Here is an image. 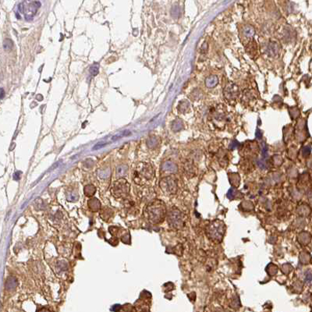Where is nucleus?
Here are the masks:
<instances>
[{
	"mask_svg": "<svg viewBox=\"0 0 312 312\" xmlns=\"http://www.w3.org/2000/svg\"><path fill=\"white\" fill-rule=\"evenodd\" d=\"M168 222L169 225H172L174 228H176V229L182 228L184 226L182 213L178 209H172L168 215Z\"/></svg>",
	"mask_w": 312,
	"mask_h": 312,
	"instance_id": "nucleus-4",
	"label": "nucleus"
},
{
	"mask_svg": "<svg viewBox=\"0 0 312 312\" xmlns=\"http://www.w3.org/2000/svg\"><path fill=\"white\" fill-rule=\"evenodd\" d=\"M311 312H312V310H311Z\"/></svg>",
	"mask_w": 312,
	"mask_h": 312,
	"instance_id": "nucleus-30",
	"label": "nucleus"
},
{
	"mask_svg": "<svg viewBox=\"0 0 312 312\" xmlns=\"http://www.w3.org/2000/svg\"><path fill=\"white\" fill-rule=\"evenodd\" d=\"M189 107H190V104H189V102H187V101H184V102H181L179 108H180V109L181 112H187V111L188 110Z\"/></svg>",
	"mask_w": 312,
	"mask_h": 312,
	"instance_id": "nucleus-17",
	"label": "nucleus"
},
{
	"mask_svg": "<svg viewBox=\"0 0 312 312\" xmlns=\"http://www.w3.org/2000/svg\"><path fill=\"white\" fill-rule=\"evenodd\" d=\"M17 279L14 277H10L7 279L6 282V288L8 290H12L15 289V287L17 286Z\"/></svg>",
	"mask_w": 312,
	"mask_h": 312,
	"instance_id": "nucleus-11",
	"label": "nucleus"
},
{
	"mask_svg": "<svg viewBox=\"0 0 312 312\" xmlns=\"http://www.w3.org/2000/svg\"><path fill=\"white\" fill-rule=\"evenodd\" d=\"M218 83H219V78H218L217 76L215 75L210 76V77H209L205 80L206 86L208 87H209V88H212V87H215L218 84Z\"/></svg>",
	"mask_w": 312,
	"mask_h": 312,
	"instance_id": "nucleus-9",
	"label": "nucleus"
},
{
	"mask_svg": "<svg viewBox=\"0 0 312 312\" xmlns=\"http://www.w3.org/2000/svg\"><path fill=\"white\" fill-rule=\"evenodd\" d=\"M38 312H52V311H51V310H49V309L42 308V309H41V310H39Z\"/></svg>",
	"mask_w": 312,
	"mask_h": 312,
	"instance_id": "nucleus-28",
	"label": "nucleus"
},
{
	"mask_svg": "<svg viewBox=\"0 0 312 312\" xmlns=\"http://www.w3.org/2000/svg\"><path fill=\"white\" fill-rule=\"evenodd\" d=\"M95 191H96V189H95V186L91 185V184H89V185L84 187V194L87 197L93 196L95 194Z\"/></svg>",
	"mask_w": 312,
	"mask_h": 312,
	"instance_id": "nucleus-14",
	"label": "nucleus"
},
{
	"mask_svg": "<svg viewBox=\"0 0 312 312\" xmlns=\"http://www.w3.org/2000/svg\"><path fill=\"white\" fill-rule=\"evenodd\" d=\"M162 190L167 194H175L177 190V183L173 176H167L163 178L160 182Z\"/></svg>",
	"mask_w": 312,
	"mask_h": 312,
	"instance_id": "nucleus-5",
	"label": "nucleus"
},
{
	"mask_svg": "<svg viewBox=\"0 0 312 312\" xmlns=\"http://www.w3.org/2000/svg\"><path fill=\"white\" fill-rule=\"evenodd\" d=\"M239 145V143L237 141V140H233L232 143L229 144V149H234Z\"/></svg>",
	"mask_w": 312,
	"mask_h": 312,
	"instance_id": "nucleus-23",
	"label": "nucleus"
},
{
	"mask_svg": "<svg viewBox=\"0 0 312 312\" xmlns=\"http://www.w3.org/2000/svg\"><path fill=\"white\" fill-rule=\"evenodd\" d=\"M106 144H106V143H105V144H100V143H98V144H96V145H95V147H93V150H97V149H99V148H101L104 147V146H105V145H106Z\"/></svg>",
	"mask_w": 312,
	"mask_h": 312,
	"instance_id": "nucleus-24",
	"label": "nucleus"
},
{
	"mask_svg": "<svg viewBox=\"0 0 312 312\" xmlns=\"http://www.w3.org/2000/svg\"><path fill=\"white\" fill-rule=\"evenodd\" d=\"M12 46H13V42H12V41L10 39V41H9V39L5 40V42H4V48H5V49H11Z\"/></svg>",
	"mask_w": 312,
	"mask_h": 312,
	"instance_id": "nucleus-20",
	"label": "nucleus"
},
{
	"mask_svg": "<svg viewBox=\"0 0 312 312\" xmlns=\"http://www.w3.org/2000/svg\"><path fill=\"white\" fill-rule=\"evenodd\" d=\"M254 34V30L251 26H245L242 30V38H244L246 40L252 38Z\"/></svg>",
	"mask_w": 312,
	"mask_h": 312,
	"instance_id": "nucleus-8",
	"label": "nucleus"
},
{
	"mask_svg": "<svg viewBox=\"0 0 312 312\" xmlns=\"http://www.w3.org/2000/svg\"><path fill=\"white\" fill-rule=\"evenodd\" d=\"M162 169L164 171H168V172H174L177 170L176 165L171 162H166L162 165Z\"/></svg>",
	"mask_w": 312,
	"mask_h": 312,
	"instance_id": "nucleus-10",
	"label": "nucleus"
},
{
	"mask_svg": "<svg viewBox=\"0 0 312 312\" xmlns=\"http://www.w3.org/2000/svg\"><path fill=\"white\" fill-rule=\"evenodd\" d=\"M127 170H128V169H127V165H120L117 168V174L120 176H123L127 173Z\"/></svg>",
	"mask_w": 312,
	"mask_h": 312,
	"instance_id": "nucleus-16",
	"label": "nucleus"
},
{
	"mask_svg": "<svg viewBox=\"0 0 312 312\" xmlns=\"http://www.w3.org/2000/svg\"><path fill=\"white\" fill-rule=\"evenodd\" d=\"M305 281L309 285H312V272H308L306 273Z\"/></svg>",
	"mask_w": 312,
	"mask_h": 312,
	"instance_id": "nucleus-18",
	"label": "nucleus"
},
{
	"mask_svg": "<svg viewBox=\"0 0 312 312\" xmlns=\"http://www.w3.org/2000/svg\"><path fill=\"white\" fill-rule=\"evenodd\" d=\"M87 206H88L89 209H91L92 212H98L101 208V203L99 199L96 198V197H93V198H91L90 200H88Z\"/></svg>",
	"mask_w": 312,
	"mask_h": 312,
	"instance_id": "nucleus-7",
	"label": "nucleus"
},
{
	"mask_svg": "<svg viewBox=\"0 0 312 312\" xmlns=\"http://www.w3.org/2000/svg\"><path fill=\"white\" fill-rule=\"evenodd\" d=\"M100 215H101V217H102L103 219H105V220H108V219H109V218H110L111 216L112 215V211L109 208L105 207L104 209H102V210H101Z\"/></svg>",
	"mask_w": 312,
	"mask_h": 312,
	"instance_id": "nucleus-12",
	"label": "nucleus"
},
{
	"mask_svg": "<svg viewBox=\"0 0 312 312\" xmlns=\"http://www.w3.org/2000/svg\"><path fill=\"white\" fill-rule=\"evenodd\" d=\"M90 71H91V74H93V75H96V74H98L99 70H98L97 68H95V67H91Z\"/></svg>",
	"mask_w": 312,
	"mask_h": 312,
	"instance_id": "nucleus-26",
	"label": "nucleus"
},
{
	"mask_svg": "<svg viewBox=\"0 0 312 312\" xmlns=\"http://www.w3.org/2000/svg\"><path fill=\"white\" fill-rule=\"evenodd\" d=\"M122 241L125 244H130V234L127 233V235H124L122 237Z\"/></svg>",
	"mask_w": 312,
	"mask_h": 312,
	"instance_id": "nucleus-22",
	"label": "nucleus"
},
{
	"mask_svg": "<svg viewBox=\"0 0 312 312\" xmlns=\"http://www.w3.org/2000/svg\"><path fill=\"white\" fill-rule=\"evenodd\" d=\"M239 88L234 83H229L225 87L224 89V95L225 98L229 101L235 100L237 99L239 95Z\"/></svg>",
	"mask_w": 312,
	"mask_h": 312,
	"instance_id": "nucleus-6",
	"label": "nucleus"
},
{
	"mask_svg": "<svg viewBox=\"0 0 312 312\" xmlns=\"http://www.w3.org/2000/svg\"><path fill=\"white\" fill-rule=\"evenodd\" d=\"M145 213L152 223H159L165 218V205L161 201H155L146 208Z\"/></svg>",
	"mask_w": 312,
	"mask_h": 312,
	"instance_id": "nucleus-1",
	"label": "nucleus"
},
{
	"mask_svg": "<svg viewBox=\"0 0 312 312\" xmlns=\"http://www.w3.org/2000/svg\"><path fill=\"white\" fill-rule=\"evenodd\" d=\"M4 94H5V92H4L3 88H1V99H3Z\"/></svg>",
	"mask_w": 312,
	"mask_h": 312,
	"instance_id": "nucleus-29",
	"label": "nucleus"
},
{
	"mask_svg": "<svg viewBox=\"0 0 312 312\" xmlns=\"http://www.w3.org/2000/svg\"><path fill=\"white\" fill-rule=\"evenodd\" d=\"M79 198V196L77 193H74V192H70L67 195V199L68 201L70 202H74L77 201Z\"/></svg>",
	"mask_w": 312,
	"mask_h": 312,
	"instance_id": "nucleus-15",
	"label": "nucleus"
},
{
	"mask_svg": "<svg viewBox=\"0 0 312 312\" xmlns=\"http://www.w3.org/2000/svg\"><path fill=\"white\" fill-rule=\"evenodd\" d=\"M154 176V171L152 166L148 163H140L137 167L134 172V180L136 184H140V181L143 180H149Z\"/></svg>",
	"mask_w": 312,
	"mask_h": 312,
	"instance_id": "nucleus-2",
	"label": "nucleus"
},
{
	"mask_svg": "<svg viewBox=\"0 0 312 312\" xmlns=\"http://www.w3.org/2000/svg\"><path fill=\"white\" fill-rule=\"evenodd\" d=\"M310 150H311V149H310V148L308 147V146H306V147H304V148H303V152H302L303 155L306 157V156H307V155H310Z\"/></svg>",
	"mask_w": 312,
	"mask_h": 312,
	"instance_id": "nucleus-21",
	"label": "nucleus"
},
{
	"mask_svg": "<svg viewBox=\"0 0 312 312\" xmlns=\"http://www.w3.org/2000/svg\"><path fill=\"white\" fill-rule=\"evenodd\" d=\"M183 123L182 121L181 120H176L174 122V125H173V127H175V128H174V130H181V128H182L183 127Z\"/></svg>",
	"mask_w": 312,
	"mask_h": 312,
	"instance_id": "nucleus-19",
	"label": "nucleus"
},
{
	"mask_svg": "<svg viewBox=\"0 0 312 312\" xmlns=\"http://www.w3.org/2000/svg\"><path fill=\"white\" fill-rule=\"evenodd\" d=\"M268 49H269V55H271L272 56H275L279 52V47H278L277 44L275 43V42L269 43Z\"/></svg>",
	"mask_w": 312,
	"mask_h": 312,
	"instance_id": "nucleus-13",
	"label": "nucleus"
},
{
	"mask_svg": "<svg viewBox=\"0 0 312 312\" xmlns=\"http://www.w3.org/2000/svg\"><path fill=\"white\" fill-rule=\"evenodd\" d=\"M207 49H208V46H207V44L206 43L204 44V45L201 46V50L202 52H205L206 50H207Z\"/></svg>",
	"mask_w": 312,
	"mask_h": 312,
	"instance_id": "nucleus-27",
	"label": "nucleus"
},
{
	"mask_svg": "<svg viewBox=\"0 0 312 312\" xmlns=\"http://www.w3.org/2000/svg\"><path fill=\"white\" fill-rule=\"evenodd\" d=\"M262 136H263V133H262L260 130H257V132H256V137H257V138L261 139Z\"/></svg>",
	"mask_w": 312,
	"mask_h": 312,
	"instance_id": "nucleus-25",
	"label": "nucleus"
},
{
	"mask_svg": "<svg viewBox=\"0 0 312 312\" xmlns=\"http://www.w3.org/2000/svg\"><path fill=\"white\" fill-rule=\"evenodd\" d=\"M130 192V184L125 179H120L113 184L112 187V194L116 198L126 197Z\"/></svg>",
	"mask_w": 312,
	"mask_h": 312,
	"instance_id": "nucleus-3",
	"label": "nucleus"
}]
</instances>
